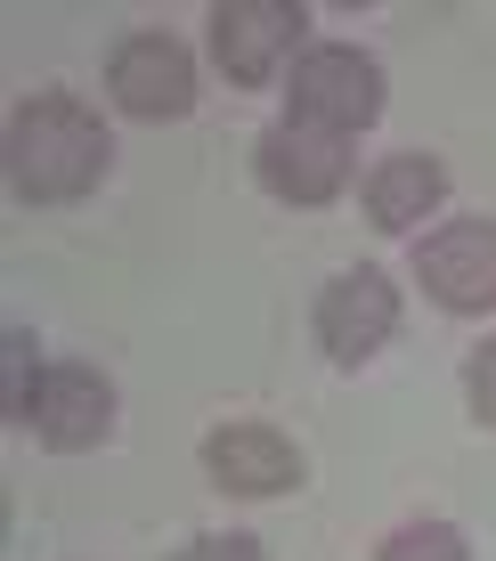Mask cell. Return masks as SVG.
Listing matches in <instances>:
<instances>
[{
	"mask_svg": "<svg viewBox=\"0 0 496 561\" xmlns=\"http://www.w3.org/2000/svg\"><path fill=\"white\" fill-rule=\"evenodd\" d=\"M0 171H9L16 204H82L114 171V130L99 106H82L57 82L25 90L9 106V130H0Z\"/></svg>",
	"mask_w": 496,
	"mask_h": 561,
	"instance_id": "obj_1",
	"label": "cell"
},
{
	"mask_svg": "<svg viewBox=\"0 0 496 561\" xmlns=\"http://www.w3.org/2000/svg\"><path fill=\"white\" fill-rule=\"evenodd\" d=\"M391 106V82H383V57L358 49V42H310L285 73V114L310 130H334V139H358L374 130Z\"/></svg>",
	"mask_w": 496,
	"mask_h": 561,
	"instance_id": "obj_2",
	"label": "cell"
},
{
	"mask_svg": "<svg viewBox=\"0 0 496 561\" xmlns=\"http://www.w3.org/2000/svg\"><path fill=\"white\" fill-rule=\"evenodd\" d=\"M204 42H212V73L228 90H269L310 49V9L301 0H220L204 16Z\"/></svg>",
	"mask_w": 496,
	"mask_h": 561,
	"instance_id": "obj_3",
	"label": "cell"
},
{
	"mask_svg": "<svg viewBox=\"0 0 496 561\" xmlns=\"http://www.w3.org/2000/svg\"><path fill=\"white\" fill-rule=\"evenodd\" d=\"M407 277L424 285L431 309L448 318H488L496 309V220L488 211H448L415 237L407 253Z\"/></svg>",
	"mask_w": 496,
	"mask_h": 561,
	"instance_id": "obj_4",
	"label": "cell"
},
{
	"mask_svg": "<svg viewBox=\"0 0 496 561\" xmlns=\"http://www.w3.org/2000/svg\"><path fill=\"white\" fill-rule=\"evenodd\" d=\"M310 334H318V351H326V366H374L399 342V277L391 268H374V261H358V268H334L326 285H318V301H310Z\"/></svg>",
	"mask_w": 496,
	"mask_h": 561,
	"instance_id": "obj_5",
	"label": "cell"
},
{
	"mask_svg": "<svg viewBox=\"0 0 496 561\" xmlns=\"http://www.w3.org/2000/svg\"><path fill=\"white\" fill-rule=\"evenodd\" d=\"M350 147L358 139H334V130H310V123H293V114H277L253 139V180L293 211H326L342 187H350Z\"/></svg>",
	"mask_w": 496,
	"mask_h": 561,
	"instance_id": "obj_6",
	"label": "cell"
},
{
	"mask_svg": "<svg viewBox=\"0 0 496 561\" xmlns=\"http://www.w3.org/2000/svg\"><path fill=\"white\" fill-rule=\"evenodd\" d=\"M114 415H123V399H114L106 366L49 358L25 432H33V448H49V456H90V448H106V439H114Z\"/></svg>",
	"mask_w": 496,
	"mask_h": 561,
	"instance_id": "obj_7",
	"label": "cell"
},
{
	"mask_svg": "<svg viewBox=\"0 0 496 561\" xmlns=\"http://www.w3.org/2000/svg\"><path fill=\"white\" fill-rule=\"evenodd\" d=\"M106 99L130 123H187L196 114V49L171 33H130L106 57Z\"/></svg>",
	"mask_w": 496,
	"mask_h": 561,
	"instance_id": "obj_8",
	"label": "cell"
},
{
	"mask_svg": "<svg viewBox=\"0 0 496 561\" xmlns=\"http://www.w3.org/2000/svg\"><path fill=\"white\" fill-rule=\"evenodd\" d=\"M204 480L220 496L269 505V496H293L310 480V463H301V448L277 423H220V432H204Z\"/></svg>",
	"mask_w": 496,
	"mask_h": 561,
	"instance_id": "obj_9",
	"label": "cell"
},
{
	"mask_svg": "<svg viewBox=\"0 0 496 561\" xmlns=\"http://www.w3.org/2000/svg\"><path fill=\"white\" fill-rule=\"evenodd\" d=\"M358 204H367V220L383 228V237H415V228H431L440 204H448V163L424 154V147H391L383 163L367 171Z\"/></svg>",
	"mask_w": 496,
	"mask_h": 561,
	"instance_id": "obj_10",
	"label": "cell"
},
{
	"mask_svg": "<svg viewBox=\"0 0 496 561\" xmlns=\"http://www.w3.org/2000/svg\"><path fill=\"white\" fill-rule=\"evenodd\" d=\"M374 561H472V537L455 529V520H440V513H415L374 546Z\"/></svg>",
	"mask_w": 496,
	"mask_h": 561,
	"instance_id": "obj_11",
	"label": "cell"
},
{
	"mask_svg": "<svg viewBox=\"0 0 496 561\" xmlns=\"http://www.w3.org/2000/svg\"><path fill=\"white\" fill-rule=\"evenodd\" d=\"M42 351H33V334L25 325H9V391H0V415L16 423V432H25V415H33V391H42Z\"/></svg>",
	"mask_w": 496,
	"mask_h": 561,
	"instance_id": "obj_12",
	"label": "cell"
},
{
	"mask_svg": "<svg viewBox=\"0 0 496 561\" xmlns=\"http://www.w3.org/2000/svg\"><path fill=\"white\" fill-rule=\"evenodd\" d=\"M163 561H269V546H261L253 529H196L180 553H163Z\"/></svg>",
	"mask_w": 496,
	"mask_h": 561,
	"instance_id": "obj_13",
	"label": "cell"
},
{
	"mask_svg": "<svg viewBox=\"0 0 496 561\" xmlns=\"http://www.w3.org/2000/svg\"><path fill=\"white\" fill-rule=\"evenodd\" d=\"M464 408H472L481 432H496V334L464 351Z\"/></svg>",
	"mask_w": 496,
	"mask_h": 561,
	"instance_id": "obj_14",
	"label": "cell"
}]
</instances>
